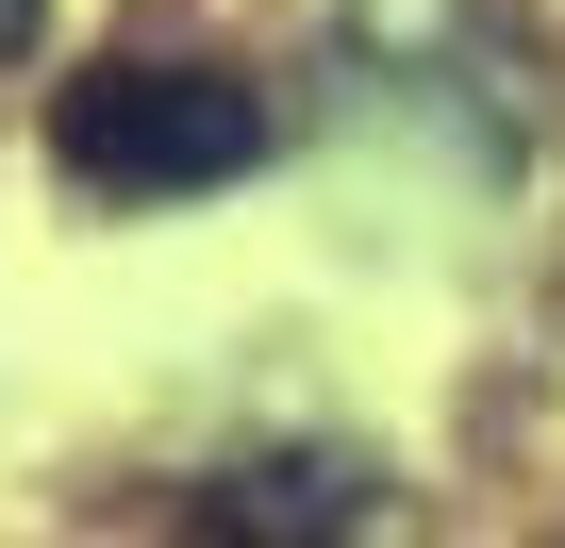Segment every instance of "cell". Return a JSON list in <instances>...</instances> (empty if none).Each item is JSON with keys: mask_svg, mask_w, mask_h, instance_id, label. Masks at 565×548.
<instances>
[{"mask_svg": "<svg viewBox=\"0 0 565 548\" xmlns=\"http://www.w3.org/2000/svg\"><path fill=\"white\" fill-rule=\"evenodd\" d=\"M34 34H51V0H0V67H18V51H34Z\"/></svg>", "mask_w": 565, "mask_h": 548, "instance_id": "cell-4", "label": "cell"}, {"mask_svg": "<svg viewBox=\"0 0 565 548\" xmlns=\"http://www.w3.org/2000/svg\"><path fill=\"white\" fill-rule=\"evenodd\" d=\"M333 34L383 100H482V133L515 117V18L499 0H333Z\"/></svg>", "mask_w": 565, "mask_h": 548, "instance_id": "cell-2", "label": "cell"}, {"mask_svg": "<svg viewBox=\"0 0 565 548\" xmlns=\"http://www.w3.org/2000/svg\"><path fill=\"white\" fill-rule=\"evenodd\" d=\"M366 498H383L366 449H317V432H300V449H233V465L183 498V531H200V548H350Z\"/></svg>", "mask_w": 565, "mask_h": 548, "instance_id": "cell-3", "label": "cell"}, {"mask_svg": "<svg viewBox=\"0 0 565 548\" xmlns=\"http://www.w3.org/2000/svg\"><path fill=\"white\" fill-rule=\"evenodd\" d=\"M266 84H233V67H167V51H117V67H84L67 100H51V166L84 183V200H216V183H249L266 166Z\"/></svg>", "mask_w": 565, "mask_h": 548, "instance_id": "cell-1", "label": "cell"}]
</instances>
